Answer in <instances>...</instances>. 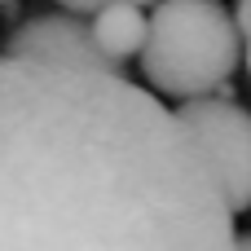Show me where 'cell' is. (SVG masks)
Listing matches in <instances>:
<instances>
[{"label": "cell", "mask_w": 251, "mask_h": 251, "mask_svg": "<svg viewBox=\"0 0 251 251\" xmlns=\"http://www.w3.org/2000/svg\"><path fill=\"white\" fill-rule=\"evenodd\" d=\"M0 251H238L176 110L124 75L0 57Z\"/></svg>", "instance_id": "cell-1"}, {"label": "cell", "mask_w": 251, "mask_h": 251, "mask_svg": "<svg viewBox=\"0 0 251 251\" xmlns=\"http://www.w3.org/2000/svg\"><path fill=\"white\" fill-rule=\"evenodd\" d=\"M176 119L185 124V132L199 141L203 159L212 163L229 212L234 216L251 212V110L238 106L229 93H221V97L181 101Z\"/></svg>", "instance_id": "cell-3"}, {"label": "cell", "mask_w": 251, "mask_h": 251, "mask_svg": "<svg viewBox=\"0 0 251 251\" xmlns=\"http://www.w3.org/2000/svg\"><path fill=\"white\" fill-rule=\"evenodd\" d=\"M243 57V31L225 4L172 0L150 9V40L141 53V75L154 93L199 101L229 88Z\"/></svg>", "instance_id": "cell-2"}, {"label": "cell", "mask_w": 251, "mask_h": 251, "mask_svg": "<svg viewBox=\"0 0 251 251\" xmlns=\"http://www.w3.org/2000/svg\"><path fill=\"white\" fill-rule=\"evenodd\" d=\"M4 57H22V62H49V66H79V71H106V75H124L115 62L101 57L93 26L75 13H35L26 22H18L4 35Z\"/></svg>", "instance_id": "cell-4"}, {"label": "cell", "mask_w": 251, "mask_h": 251, "mask_svg": "<svg viewBox=\"0 0 251 251\" xmlns=\"http://www.w3.org/2000/svg\"><path fill=\"white\" fill-rule=\"evenodd\" d=\"M234 22H238V31L251 40V0H243V4L234 9Z\"/></svg>", "instance_id": "cell-6"}, {"label": "cell", "mask_w": 251, "mask_h": 251, "mask_svg": "<svg viewBox=\"0 0 251 251\" xmlns=\"http://www.w3.org/2000/svg\"><path fill=\"white\" fill-rule=\"evenodd\" d=\"M88 26H93V40H97L101 57L115 62L119 71H124L128 57L146 53V40H150V13H141V9L128 4V0L101 4V13H97Z\"/></svg>", "instance_id": "cell-5"}, {"label": "cell", "mask_w": 251, "mask_h": 251, "mask_svg": "<svg viewBox=\"0 0 251 251\" xmlns=\"http://www.w3.org/2000/svg\"><path fill=\"white\" fill-rule=\"evenodd\" d=\"M238 251H251V234H243V238H238Z\"/></svg>", "instance_id": "cell-7"}, {"label": "cell", "mask_w": 251, "mask_h": 251, "mask_svg": "<svg viewBox=\"0 0 251 251\" xmlns=\"http://www.w3.org/2000/svg\"><path fill=\"white\" fill-rule=\"evenodd\" d=\"M247 71H251V40H247Z\"/></svg>", "instance_id": "cell-8"}]
</instances>
